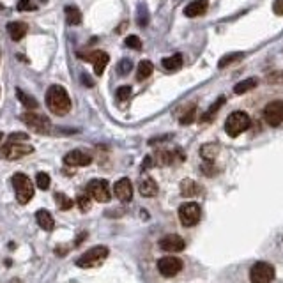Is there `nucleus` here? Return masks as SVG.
Masks as SVG:
<instances>
[{
    "label": "nucleus",
    "instance_id": "obj_43",
    "mask_svg": "<svg viewBox=\"0 0 283 283\" xmlns=\"http://www.w3.org/2000/svg\"><path fill=\"white\" fill-rule=\"evenodd\" d=\"M4 9V6H2V4H0V11H2Z\"/></svg>",
    "mask_w": 283,
    "mask_h": 283
},
{
    "label": "nucleus",
    "instance_id": "obj_20",
    "mask_svg": "<svg viewBox=\"0 0 283 283\" xmlns=\"http://www.w3.org/2000/svg\"><path fill=\"white\" fill-rule=\"evenodd\" d=\"M64 14H66V23L75 27L82 23V13L76 6H66L64 7Z\"/></svg>",
    "mask_w": 283,
    "mask_h": 283
},
{
    "label": "nucleus",
    "instance_id": "obj_37",
    "mask_svg": "<svg viewBox=\"0 0 283 283\" xmlns=\"http://www.w3.org/2000/svg\"><path fill=\"white\" fill-rule=\"evenodd\" d=\"M195 112H197V106L191 105L188 112H186L184 115H182L181 119H179V121H181V124H191V122L195 121Z\"/></svg>",
    "mask_w": 283,
    "mask_h": 283
},
{
    "label": "nucleus",
    "instance_id": "obj_35",
    "mask_svg": "<svg viewBox=\"0 0 283 283\" xmlns=\"http://www.w3.org/2000/svg\"><path fill=\"white\" fill-rule=\"evenodd\" d=\"M124 43H126V46L131 50H142V41L138 36H128Z\"/></svg>",
    "mask_w": 283,
    "mask_h": 283
},
{
    "label": "nucleus",
    "instance_id": "obj_34",
    "mask_svg": "<svg viewBox=\"0 0 283 283\" xmlns=\"http://www.w3.org/2000/svg\"><path fill=\"white\" fill-rule=\"evenodd\" d=\"M115 96H117L119 101H126V99L131 98V87H129V85H122V87H119L117 92H115Z\"/></svg>",
    "mask_w": 283,
    "mask_h": 283
},
{
    "label": "nucleus",
    "instance_id": "obj_29",
    "mask_svg": "<svg viewBox=\"0 0 283 283\" xmlns=\"http://www.w3.org/2000/svg\"><path fill=\"white\" fill-rule=\"evenodd\" d=\"M36 184H37V188L43 191H46L50 188V175L46 172H39V174L36 175Z\"/></svg>",
    "mask_w": 283,
    "mask_h": 283
},
{
    "label": "nucleus",
    "instance_id": "obj_26",
    "mask_svg": "<svg viewBox=\"0 0 283 283\" xmlns=\"http://www.w3.org/2000/svg\"><path fill=\"white\" fill-rule=\"evenodd\" d=\"M76 204H78L80 211L87 213L90 209V205H92V200H90V197L87 195V191H82V193H78V197H76Z\"/></svg>",
    "mask_w": 283,
    "mask_h": 283
},
{
    "label": "nucleus",
    "instance_id": "obj_24",
    "mask_svg": "<svg viewBox=\"0 0 283 283\" xmlns=\"http://www.w3.org/2000/svg\"><path fill=\"white\" fill-rule=\"evenodd\" d=\"M257 83H258L257 78L243 80V82H239V83H237V85L234 87V92H235V94H244V92H248V90L255 89V87H257Z\"/></svg>",
    "mask_w": 283,
    "mask_h": 283
},
{
    "label": "nucleus",
    "instance_id": "obj_38",
    "mask_svg": "<svg viewBox=\"0 0 283 283\" xmlns=\"http://www.w3.org/2000/svg\"><path fill=\"white\" fill-rule=\"evenodd\" d=\"M138 25L142 27L147 25V7H145L144 4L138 7Z\"/></svg>",
    "mask_w": 283,
    "mask_h": 283
},
{
    "label": "nucleus",
    "instance_id": "obj_9",
    "mask_svg": "<svg viewBox=\"0 0 283 283\" xmlns=\"http://www.w3.org/2000/svg\"><path fill=\"white\" fill-rule=\"evenodd\" d=\"M251 283H271L274 280V267L269 262H257L250 271Z\"/></svg>",
    "mask_w": 283,
    "mask_h": 283
},
{
    "label": "nucleus",
    "instance_id": "obj_28",
    "mask_svg": "<svg viewBox=\"0 0 283 283\" xmlns=\"http://www.w3.org/2000/svg\"><path fill=\"white\" fill-rule=\"evenodd\" d=\"M223 103H225V98H220V99H218V101L214 103L211 108H209L207 112L204 113V117H202V122H207V121H211V119H214V115H216V112L221 108V105H223Z\"/></svg>",
    "mask_w": 283,
    "mask_h": 283
},
{
    "label": "nucleus",
    "instance_id": "obj_4",
    "mask_svg": "<svg viewBox=\"0 0 283 283\" xmlns=\"http://www.w3.org/2000/svg\"><path fill=\"white\" fill-rule=\"evenodd\" d=\"M13 188L20 204H27L34 197V184L25 174H14L13 175Z\"/></svg>",
    "mask_w": 283,
    "mask_h": 283
},
{
    "label": "nucleus",
    "instance_id": "obj_39",
    "mask_svg": "<svg viewBox=\"0 0 283 283\" xmlns=\"http://www.w3.org/2000/svg\"><path fill=\"white\" fill-rule=\"evenodd\" d=\"M273 11H274V14H278V16H281V14H283V0H274Z\"/></svg>",
    "mask_w": 283,
    "mask_h": 283
},
{
    "label": "nucleus",
    "instance_id": "obj_13",
    "mask_svg": "<svg viewBox=\"0 0 283 283\" xmlns=\"http://www.w3.org/2000/svg\"><path fill=\"white\" fill-rule=\"evenodd\" d=\"M186 246L184 239L177 234H168L165 237L159 239V248L163 251H170V253H177V251H182Z\"/></svg>",
    "mask_w": 283,
    "mask_h": 283
},
{
    "label": "nucleus",
    "instance_id": "obj_1",
    "mask_svg": "<svg viewBox=\"0 0 283 283\" xmlns=\"http://www.w3.org/2000/svg\"><path fill=\"white\" fill-rule=\"evenodd\" d=\"M44 101H46L48 110L55 115H66L71 110V98L62 85H50Z\"/></svg>",
    "mask_w": 283,
    "mask_h": 283
},
{
    "label": "nucleus",
    "instance_id": "obj_32",
    "mask_svg": "<svg viewBox=\"0 0 283 283\" xmlns=\"http://www.w3.org/2000/svg\"><path fill=\"white\" fill-rule=\"evenodd\" d=\"M239 59H243V53H230V55H225L223 59L218 62V67H225V66H228V64L234 62V60H239Z\"/></svg>",
    "mask_w": 283,
    "mask_h": 283
},
{
    "label": "nucleus",
    "instance_id": "obj_15",
    "mask_svg": "<svg viewBox=\"0 0 283 283\" xmlns=\"http://www.w3.org/2000/svg\"><path fill=\"white\" fill-rule=\"evenodd\" d=\"M113 193H115V197L119 198L121 202H129L133 198V184L129 179L122 177L119 179L115 182V186H113Z\"/></svg>",
    "mask_w": 283,
    "mask_h": 283
},
{
    "label": "nucleus",
    "instance_id": "obj_21",
    "mask_svg": "<svg viewBox=\"0 0 283 283\" xmlns=\"http://www.w3.org/2000/svg\"><path fill=\"white\" fill-rule=\"evenodd\" d=\"M152 71H154V64L151 60H142L138 67H136V80L144 82V80H147L152 75Z\"/></svg>",
    "mask_w": 283,
    "mask_h": 283
},
{
    "label": "nucleus",
    "instance_id": "obj_16",
    "mask_svg": "<svg viewBox=\"0 0 283 283\" xmlns=\"http://www.w3.org/2000/svg\"><path fill=\"white\" fill-rule=\"evenodd\" d=\"M209 7V2L207 0H193L191 4L184 7V14L188 18H195V16H202V14H205V11H207Z\"/></svg>",
    "mask_w": 283,
    "mask_h": 283
},
{
    "label": "nucleus",
    "instance_id": "obj_27",
    "mask_svg": "<svg viewBox=\"0 0 283 283\" xmlns=\"http://www.w3.org/2000/svg\"><path fill=\"white\" fill-rule=\"evenodd\" d=\"M55 202H57V207H59L60 211H69V209L73 207V200L69 197H66L64 193H57Z\"/></svg>",
    "mask_w": 283,
    "mask_h": 283
},
{
    "label": "nucleus",
    "instance_id": "obj_42",
    "mask_svg": "<svg viewBox=\"0 0 283 283\" xmlns=\"http://www.w3.org/2000/svg\"><path fill=\"white\" fill-rule=\"evenodd\" d=\"M126 25H128V23H126V21H124V23H122V25H121V27H119V29H117V32H119V34H121V32H122V30H124V29H126Z\"/></svg>",
    "mask_w": 283,
    "mask_h": 283
},
{
    "label": "nucleus",
    "instance_id": "obj_31",
    "mask_svg": "<svg viewBox=\"0 0 283 283\" xmlns=\"http://www.w3.org/2000/svg\"><path fill=\"white\" fill-rule=\"evenodd\" d=\"M131 69H133V62L129 59H122L121 62L117 64V73L122 76H126Z\"/></svg>",
    "mask_w": 283,
    "mask_h": 283
},
{
    "label": "nucleus",
    "instance_id": "obj_30",
    "mask_svg": "<svg viewBox=\"0 0 283 283\" xmlns=\"http://www.w3.org/2000/svg\"><path fill=\"white\" fill-rule=\"evenodd\" d=\"M216 154H218V147L214 144H209V145H204V147H202V156H204L207 161H213Z\"/></svg>",
    "mask_w": 283,
    "mask_h": 283
},
{
    "label": "nucleus",
    "instance_id": "obj_40",
    "mask_svg": "<svg viewBox=\"0 0 283 283\" xmlns=\"http://www.w3.org/2000/svg\"><path fill=\"white\" fill-rule=\"evenodd\" d=\"M82 82L85 83V87H94V82L90 80V76L87 73H82Z\"/></svg>",
    "mask_w": 283,
    "mask_h": 283
},
{
    "label": "nucleus",
    "instance_id": "obj_3",
    "mask_svg": "<svg viewBox=\"0 0 283 283\" xmlns=\"http://www.w3.org/2000/svg\"><path fill=\"white\" fill-rule=\"evenodd\" d=\"M108 248L106 246H94L90 250H87L78 260H76V266L82 267V269H90V267H98L99 264L105 262V258H108Z\"/></svg>",
    "mask_w": 283,
    "mask_h": 283
},
{
    "label": "nucleus",
    "instance_id": "obj_6",
    "mask_svg": "<svg viewBox=\"0 0 283 283\" xmlns=\"http://www.w3.org/2000/svg\"><path fill=\"white\" fill-rule=\"evenodd\" d=\"M34 147L29 144H9L0 147V158L6 159V161H16V159L23 158L27 154H32Z\"/></svg>",
    "mask_w": 283,
    "mask_h": 283
},
{
    "label": "nucleus",
    "instance_id": "obj_12",
    "mask_svg": "<svg viewBox=\"0 0 283 283\" xmlns=\"http://www.w3.org/2000/svg\"><path fill=\"white\" fill-rule=\"evenodd\" d=\"M264 119L269 126H280L283 121V101H271L264 108Z\"/></svg>",
    "mask_w": 283,
    "mask_h": 283
},
{
    "label": "nucleus",
    "instance_id": "obj_10",
    "mask_svg": "<svg viewBox=\"0 0 283 283\" xmlns=\"http://www.w3.org/2000/svg\"><path fill=\"white\" fill-rule=\"evenodd\" d=\"M182 269V260L177 257H163L158 260V271L165 278H172Z\"/></svg>",
    "mask_w": 283,
    "mask_h": 283
},
{
    "label": "nucleus",
    "instance_id": "obj_18",
    "mask_svg": "<svg viewBox=\"0 0 283 283\" xmlns=\"http://www.w3.org/2000/svg\"><path fill=\"white\" fill-rule=\"evenodd\" d=\"M138 191H140L142 197H147V198L156 197V195H158V182H156L152 177H145L144 181L140 182Z\"/></svg>",
    "mask_w": 283,
    "mask_h": 283
},
{
    "label": "nucleus",
    "instance_id": "obj_8",
    "mask_svg": "<svg viewBox=\"0 0 283 283\" xmlns=\"http://www.w3.org/2000/svg\"><path fill=\"white\" fill-rule=\"evenodd\" d=\"M200 205L197 202H186L179 207V220L184 227H193L200 221Z\"/></svg>",
    "mask_w": 283,
    "mask_h": 283
},
{
    "label": "nucleus",
    "instance_id": "obj_41",
    "mask_svg": "<svg viewBox=\"0 0 283 283\" xmlns=\"http://www.w3.org/2000/svg\"><path fill=\"white\" fill-rule=\"evenodd\" d=\"M267 80H271V82H283V73H274V75L267 76Z\"/></svg>",
    "mask_w": 283,
    "mask_h": 283
},
{
    "label": "nucleus",
    "instance_id": "obj_44",
    "mask_svg": "<svg viewBox=\"0 0 283 283\" xmlns=\"http://www.w3.org/2000/svg\"><path fill=\"white\" fill-rule=\"evenodd\" d=\"M2 136H4V135H2V133H0V140H2Z\"/></svg>",
    "mask_w": 283,
    "mask_h": 283
},
{
    "label": "nucleus",
    "instance_id": "obj_17",
    "mask_svg": "<svg viewBox=\"0 0 283 283\" xmlns=\"http://www.w3.org/2000/svg\"><path fill=\"white\" fill-rule=\"evenodd\" d=\"M27 30H29V25L23 23V21H11V23H7V32H9L13 41L23 39Z\"/></svg>",
    "mask_w": 283,
    "mask_h": 283
},
{
    "label": "nucleus",
    "instance_id": "obj_33",
    "mask_svg": "<svg viewBox=\"0 0 283 283\" xmlns=\"http://www.w3.org/2000/svg\"><path fill=\"white\" fill-rule=\"evenodd\" d=\"M27 140H29V135H27V133H11V135L7 136V142H9V144H25Z\"/></svg>",
    "mask_w": 283,
    "mask_h": 283
},
{
    "label": "nucleus",
    "instance_id": "obj_22",
    "mask_svg": "<svg viewBox=\"0 0 283 283\" xmlns=\"http://www.w3.org/2000/svg\"><path fill=\"white\" fill-rule=\"evenodd\" d=\"M161 66H163V69H167V71H177V69H181V66H182V55H181V53H175V55H172V57H167V59L161 60Z\"/></svg>",
    "mask_w": 283,
    "mask_h": 283
},
{
    "label": "nucleus",
    "instance_id": "obj_23",
    "mask_svg": "<svg viewBox=\"0 0 283 283\" xmlns=\"http://www.w3.org/2000/svg\"><path fill=\"white\" fill-rule=\"evenodd\" d=\"M200 193V184H197L191 179H184L181 182V195L182 197H195V195Z\"/></svg>",
    "mask_w": 283,
    "mask_h": 283
},
{
    "label": "nucleus",
    "instance_id": "obj_25",
    "mask_svg": "<svg viewBox=\"0 0 283 283\" xmlns=\"http://www.w3.org/2000/svg\"><path fill=\"white\" fill-rule=\"evenodd\" d=\"M16 96H18V99L21 101V105L25 106V108H29V110H36L37 108V101L32 98V96H29V94H25L21 89H16Z\"/></svg>",
    "mask_w": 283,
    "mask_h": 283
},
{
    "label": "nucleus",
    "instance_id": "obj_11",
    "mask_svg": "<svg viewBox=\"0 0 283 283\" xmlns=\"http://www.w3.org/2000/svg\"><path fill=\"white\" fill-rule=\"evenodd\" d=\"M83 60H89L90 64L94 66V73L98 76L103 75V71H105V67L108 66L110 62V55L106 52H103V50H96V52L89 53V55H80Z\"/></svg>",
    "mask_w": 283,
    "mask_h": 283
},
{
    "label": "nucleus",
    "instance_id": "obj_14",
    "mask_svg": "<svg viewBox=\"0 0 283 283\" xmlns=\"http://www.w3.org/2000/svg\"><path fill=\"white\" fill-rule=\"evenodd\" d=\"M64 161H66V165H69V167H87L92 163V158H90L87 152L80 151V149H75V151L67 152Z\"/></svg>",
    "mask_w": 283,
    "mask_h": 283
},
{
    "label": "nucleus",
    "instance_id": "obj_5",
    "mask_svg": "<svg viewBox=\"0 0 283 283\" xmlns=\"http://www.w3.org/2000/svg\"><path fill=\"white\" fill-rule=\"evenodd\" d=\"M87 195L90 197V200H96V202H110L112 198V193H110V184L106 179H92V181L87 184Z\"/></svg>",
    "mask_w": 283,
    "mask_h": 283
},
{
    "label": "nucleus",
    "instance_id": "obj_2",
    "mask_svg": "<svg viewBox=\"0 0 283 283\" xmlns=\"http://www.w3.org/2000/svg\"><path fill=\"white\" fill-rule=\"evenodd\" d=\"M251 126V119L246 112H234L227 117V122H225V131H227L228 136L235 138L241 133H244L248 128Z\"/></svg>",
    "mask_w": 283,
    "mask_h": 283
},
{
    "label": "nucleus",
    "instance_id": "obj_19",
    "mask_svg": "<svg viewBox=\"0 0 283 283\" xmlns=\"http://www.w3.org/2000/svg\"><path fill=\"white\" fill-rule=\"evenodd\" d=\"M36 221H37V225L46 232L53 230V227H55V221H53L52 214H50L46 209H39V211L36 213Z\"/></svg>",
    "mask_w": 283,
    "mask_h": 283
},
{
    "label": "nucleus",
    "instance_id": "obj_36",
    "mask_svg": "<svg viewBox=\"0 0 283 283\" xmlns=\"http://www.w3.org/2000/svg\"><path fill=\"white\" fill-rule=\"evenodd\" d=\"M16 9L18 11H36L37 6L32 2V0H18Z\"/></svg>",
    "mask_w": 283,
    "mask_h": 283
},
{
    "label": "nucleus",
    "instance_id": "obj_7",
    "mask_svg": "<svg viewBox=\"0 0 283 283\" xmlns=\"http://www.w3.org/2000/svg\"><path fill=\"white\" fill-rule=\"evenodd\" d=\"M21 121L36 133H50V129H52V122H50V119L46 115H43V113L27 112L21 115Z\"/></svg>",
    "mask_w": 283,
    "mask_h": 283
}]
</instances>
